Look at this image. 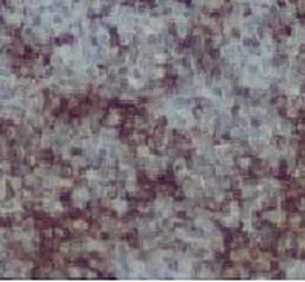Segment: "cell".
Instances as JSON below:
<instances>
[{"instance_id": "obj_14", "label": "cell", "mask_w": 305, "mask_h": 282, "mask_svg": "<svg viewBox=\"0 0 305 282\" xmlns=\"http://www.w3.org/2000/svg\"><path fill=\"white\" fill-rule=\"evenodd\" d=\"M129 66L128 65H119V68L116 69V73H117V76L119 77H127V76L129 74Z\"/></svg>"}, {"instance_id": "obj_13", "label": "cell", "mask_w": 305, "mask_h": 282, "mask_svg": "<svg viewBox=\"0 0 305 282\" xmlns=\"http://www.w3.org/2000/svg\"><path fill=\"white\" fill-rule=\"evenodd\" d=\"M86 39H88L86 42H88L89 46H93V48H99V46H100V42H99L97 34H94V33H93V34H88Z\"/></svg>"}, {"instance_id": "obj_24", "label": "cell", "mask_w": 305, "mask_h": 282, "mask_svg": "<svg viewBox=\"0 0 305 282\" xmlns=\"http://www.w3.org/2000/svg\"><path fill=\"white\" fill-rule=\"evenodd\" d=\"M304 156H305V151H304Z\"/></svg>"}, {"instance_id": "obj_17", "label": "cell", "mask_w": 305, "mask_h": 282, "mask_svg": "<svg viewBox=\"0 0 305 282\" xmlns=\"http://www.w3.org/2000/svg\"><path fill=\"white\" fill-rule=\"evenodd\" d=\"M299 116V108H296V106L290 105L288 108H287V117H298Z\"/></svg>"}, {"instance_id": "obj_19", "label": "cell", "mask_w": 305, "mask_h": 282, "mask_svg": "<svg viewBox=\"0 0 305 282\" xmlns=\"http://www.w3.org/2000/svg\"><path fill=\"white\" fill-rule=\"evenodd\" d=\"M82 276L83 277H97V273H96V270L94 268H91V270H82Z\"/></svg>"}, {"instance_id": "obj_9", "label": "cell", "mask_w": 305, "mask_h": 282, "mask_svg": "<svg viewBox=\"0 0 305 282\" xmlns=\"http://www.w3.org/2000/svg\"><path fill=\"white\" fill-rule=\"evenodd\" d=\"M222 273H223V277H239V273H237V268H236V265L234 267H225L222 270Z\"/></svg>"}, {"instance_id": "obj_15", "label": "cell", "mask_w": 305, "mask_h": 282, "mask_svg": "<svg viewBox=\"0 0 305 282\" xmlns=\"http://www.w3.org/2000/svg\"><path fill=\"white\" fill-rule=\"evenodd\" d=\"M211 93L216 97H219V99H222L223 94H225V91H223V88L221 87V85H213V87H211Z\"/></svg>"}, {"instance_id": "obj_6", "label": "cell", "mask_w": 305, "mask_h": 282, "mask_svg": "<svg viewBox=\"0 0 305 282\" xmlns=\"http://www.w3.org/2000/svg\"><path fill=\"white\" fill-rule=\"evenodd\" d=\"M52 233H54V238L63 240L65 238H68V231L63 225H57V227H52Z\"/></svg>"}, {"instance_id": "obj_16", "label": "cell", "mask_w": 305, "mask_h": 282, "mask_svg": "<svg viewBox=\"0 0 305 282\" xmlns=\"http://www.w3.org/2000/svg\"><path fill=\"white\" fill-rule=\"evenodd\" d=\"M129 74L133 76V79H136V80H140L142 79V69H140V66H134V68H131V71H129Z\"/></svg>"}, {"instance_id": "obj_18", "label": "cell", "mask_w": 305, "mask_h": 282, "mask_svg": "<svg viewBox=\"0 0 305 282\" xmlns=\"http://www.w3.org/2000/svg\"><path fill=\"white\" fill-rule=\"evenodd\" d=\"M300 221H302V217L299 216V214H293V216L290 217V223H291V227L293 228H296L300 223Z\"/></svg>"}, {"instance_id": "obj_8", "label": "cell", "mask_w": 305, "mask_h": 282, "mask_svg": "<svg viewBox=\"0 0 305 282\" xmlns=\"http://www.w3.org/2000/svg\"><path fill=\"white\" fill-rule=\"evenodd\" d=\"M223 43H225V39H223L222 33L211 34V46H213V48H221Z\"/></svg>"}, {"instance_id": "obj_21", "label": "cell", "mask_w": 305, "mask_h": 282, "mask_svg": "<svg viewBox=\"0 0 305 282\" xmlns=\"http://www.w3.org/2000/svg\"><path fill=\"white\" fill-rule=\"evenodd\" d=\"M71 2H73V5H80V3H82V0H71Z\"/></svg>"}, {"instance_id": "obj_3", "label": "cell", "mask_w": 305, "mask_h": 282, "mask_svg": "<svg viewBox=\"0 0 305 282\" xmlns=\"http://www.w3.org/2000/svg\"><path fill=\"white\" fill-rule=\"evenodd\" d=\"M262 217L268 222H273V223H280L282 222V213L279 210H271V211H267L262 214Z\"/></svg>"}, {"instance_id": "obj_23", "label": "cell", "mask_w": 305, "mask_h": 282, "mask_svg": "<svg viewBox=\"0 0 305 282\" xmlns=\"http://www.w3.org/2000/svg\"><path fill=\"white\" fill-rule=\"evenodd\" d=\"M302 204H304V207H305V199H304V200H302Z\"/></svg>"}, {"instance_id": "obj_22", "label": "cell", "mask_w": 305, "mask_h": 282, "mask_svg": "<svg viewBox=\"0 0 305 282\" xmlns=\"http://www.w3.org/2000/svg\"><path fill=\"white\" fill-rule=\"evenodd\" d=\"M300 183H302V185L305 187V181H300Z\"/></svg>"}, {"instance_id": "obj_12", "label": "cell", "mask_w": 305, "mask_h": 282, "mask_svg": "<svg viewBox=\"0 0 305 282\" xmlns=\"http://www.w3.org/2000/svg\"><path fill=\"white\" fill-rule=\"evenodd\" d=\"M273 105H274V108H276V110H280V108H285V106L288 105V100H287L285 97L279 96V97H276V99H274Z\"/></svg>"}, {"instance_id": "obj_20", "label": "cell", "mask_w": 305, "mask_h": 282, "mask_svg": "<svg viewBox=\"0 0 305 282\" xmlns=\"http://www.w3.org/2000/svg\"><path fill=\"white\" fill-rule=\"evenodd\" d=\"M148 11V6L145 5V3H142V5H137V12L140 16H145V12Z\"/></svg>"}, {"instance_id": "obj_10", "label": "cell", "mask_w": 305, "mask_h": 282, "mask_svg": "<svg viewBox=\"0 0 305 282\" xmlns=\"http://www.w3.org/2000/svg\"><path fill=\"white\" fill-rule=\"evenodd\" d=\"M66 276L68 277H82V268L71 265L66 268Z\"/></svg>"}, {"instance_id": "obj_5", "label": "cell", "mask_w": 305, "mask_h": 282, "mask_svg": "<svg viewBox=\"0 0 305 282\" xmlns=\"http://www.w3.org/2000/svg\"><path fill=\"white\" fill-rule=\"evenodd\" d=\"M65 63V57L60 54V52H52L51 54V65L54 68H62Z\"/></svg>"}, {"instance_id": "obj_1", "label": "cell", "mask_w": 305, "mask_h": 282, "mask_svg": "<svg viewBox=\"0 0 305 282\" xmlns=\"http://www.w3.org/2000/svg\"><path fill=\"white\" fill-rule=\"evenodd\" d=\"M88 227H89V223L85 221V219L82 217H74L73 219V225H71V230L73 231H79V233H83V231H86L88 230Z\"/></svg>"}, {"instance_id": "obj_11", "label": "cell", "mask_w": 305, "mask_h": 282, "mask_svg": "<svg viewBox=\"0 0 305 282\" xmlns=\"http://www.w3.org/2000/svg\"><path fill=\"white\" fill-rule=\"evenodd\" d=\"M279 131H280V134H288L290 131H291V123L288 122V120H282V122H279Z\"/></svg>"}, {"instance_id": "obj_2", "label": "cell", "mask_w": 305, "mask_h": 282, "mask_svg": "<svg viewBox=\"0 0 305 282\" xmlns=\"http://www.w3.org/2000/svg\"><path fill=\"white\" fill-rule=\"evenodd\" d=\"M253 165V160H251V157H248L246 154H242L237 157V162H236V167L240 170V171H248L250 167Z\"/></svg>"}, {"instance_id": "obj_7", "label": "cell", "mask_w": 305, "mask_h": 282, "mask_svg": "<svg viewBox=\"0 0 305 282\" xmlns=\"http://www.w3.org/2000/svg\"><path fill=\"white\" fill-rule=\"evenodd\" d=\"M10 183H11V187L14 191H20L22 188H23V177L22 176H12L10 179Z\"/></svg>"}, {"instance_id": "obj_4", "label": "cell", "mask_w": 305, "mask_h": 282, "mask_svg": "<svg viewBox=\"0 0 305 282\" xmlns=\"http://www.w3.org/2000/svg\"><path fill=\"white\" fill-rule=\"evenodd\" d=\"M136 156L137 157H150L151 156V148L148 145H145V144H142V145H137L136 146Z\"/></svg>"}]
</instances>
